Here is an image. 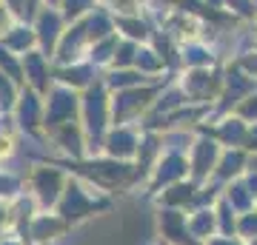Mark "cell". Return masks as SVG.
<instances>
[{"instance_id": "1", "label": "cell", "mask_w": 257, "mask_h": 245, "mask_svg": "<svg viewBox=\"0 0 257 245\" xmlns=\"http://www.w3.org/2000/svg\"><path fill=\"white\" fill-rule=\"evenodd\" d=\"M55 188H57V174L46 177V174H37V191L43 200H55Z\"/></svg>"}]
</instances>
